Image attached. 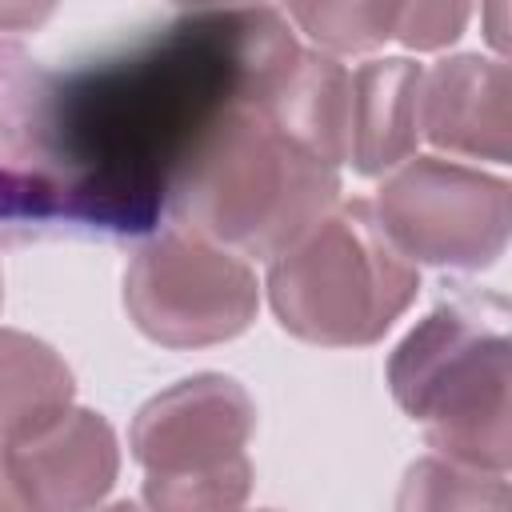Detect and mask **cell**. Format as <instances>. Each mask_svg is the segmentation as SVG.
Masks as SVG:
<instances>
[{"mask_svg":"<svg viewBox=\"0 0 512 512\" xmlns=\"http://www.w3.org/2000/svg\"><path fill=\"white\" fill-rule=\"evenodd\" d=\"M284 12L320 52L352 56L396 40L404 0H284Z\"/></svg>","mask_w":512,"mask_h":512,"instance_id":"cell-13","label":"cell"},{"mask_svg":"<svg viewBox=\"0 0 512 512\" xmlns=\"http://www.w3.org/2000/svg\"><path fill=\"white\" fill-rule=\"evenodd\" d=\"M76 376L64 356L16 328H0V440H20L72 408Z\"/></svg>","mask_w":512,"mask_h":512,"instance_id":"cell-12","label":"cell"},{"mask_svg":"<svg viewBox=\"0 0 512 512\" xmlns=\"http://www.w3.org/2000/svg\"><path fill=\"white\" fill-rule=\"evenodd\" d=\"M124 308L136 332L160 348H208L256 320L260 284L240 252L172 224L128 260Z\"/></svg>","mask_w":512,"mask_h":512,"instance_id":"cell-6","label":"cell"},{"mask_svg":"<svg viewBox=\"0 0 512 512\" xmlns=\"http://www.w3.org/2000/svg\"><path fill=\"white\" fill-rule=\"evenodd\" d=\"M4 464L24 508L80 512L108 500L120 476V444L100 412L68 408L40 432L4 440Z\"/></svg>","mask_w":512,"mask_h":512,"instance_id":"cell-8","label":"cell"},{"mask_svg":"<svg viewBox=\"0 0 512 512\" xmlns=\"http://www.w3.org/2000/svg\"><path fill=\"white\" fill-rule=\"evenodd\" d=\"M0 300H4V288H0Z\"/></svg>","mask_w":512,"mask_h":512,"instance_id":"cell-20","label":"cell"},{"mask_svg":"<svg viewBox=\"0 0 512 512\" xmlns=\"http://www.w3.org/2000/svg\"><path fill=\"white\" fill-rule=\"evenodd\" d=\"M264 116L292 136L300 148L328 164L348 160V112H352V72L332 52H304L276 80V88L256 104Z\"/></svg>","mask_w":512,"mask_h":512,"instance_id":"cell-11","label":"cell"},{"mask_svg":"<svg viewBox=\"0 0 512 512\" xmlns=\"http://www.w3.org/2000/svg\"><path fill=\"white\" fill-rule=\"evenodd\" d=\"M488 12H492V20H488V40H492V48L504 52V20H500L504 0H488Z\"/></svg>","mask_w":512,"mask_h":512,"instance_id":"cell-18","label":"cell"},{"mask_svg":"<svg viewBox=\"0 0 512 512\" xmlns=\"http://www.w3.org/2000/svg\"><path fill=\"white\" fill-rule=\"evenodd\" d=\"M336 200V164L284 136L264 108L232 100L180 152L164 208L244 260H272Z\"/></svg>","mask_w":512,"mask_h":512,"instance_id":"cell-1","label":"cell"},{"mask_svg":"<svg viewBox=\"0 0 512 512\" xmlns=\"http://www.w3.org/2000/svg\"><path fill=\"white\" fill-rule=\"evenodd\" d=\"M420 136L444 152L508 164L512 156V76L504 60L460 52L420 84Z\"/></svg>","mask_w":512,"mask_h":512,"instance_id":"cell-9","label":"cell"},{"mask_svg":"<svg viewBox=\"0 0 512 512\" xmlns=\"http://www.w3.org/2000/svg\"><path fill=\"white\" fill-rule=\"evenodd\" d=\"M180 8H220V4H244V0H172Z\"/></svg>","mask_w":512,"mask_h":512,"instance_id":"cell-19","label":"cell"},{"mask_svg":"<svg viewBox=\"0 0 512 512\" xmlns=\"http://www.w3.org/2000/svg\"><path fill=\"white\" fill-rule=\"evenodd\" d=\"M372 208L388 240L412 264L480 272L492 268L508 248V180L456 160L412 152L384 180Z\"/></svg>","mask_w":512,"mask_h":512,"instance_id":"cell-7","label":"cell"},{"mask_svg":"<svg viewBox=\"0 0 512 512\" xmlns=\"http://www.w3.org/2000/svg\"><path fill=\"white\" fill-rule=\"evenodd\" d=\"M392 400L448 460L508 472L512 464V340L500 296L432 308L388 356Z\"/></svg>","mask_w":512,"mask_h":512,"instance_id":"cell-2","label":"cell"},{"mask_svg":"<svg viewBox=\"0 0 512 512\" xmlns=\"http://www.w3.org/2000/svg\"><path fill=\"white\" fill-rule=\"evenodd\" d=\"M424 68L408 56L368 60L352 72L348 160L360 176H384L420 144Z\"/></svg>","mask_w":512,"mask_h":512,"instance_id":"cell-10","label":"cell"},{"mask_svg":"<svg viewBox=\"0 0 512 512\" xmlns=\"http://www.w3.org/2000/svg\"><path fill=\"white\" fill-rule=\"evenodd\" d=\"M508 472H488V468H472L448 456H424L408 468L404 488L396 496V508H436V512H452V508H492L504 512L512 504V492L504 484Z\"/></svg>","mask_w":512,"mask_h":512,"instance_id":"cell-14","label":"cell"},{"mask_svg":"<svg viewBox=\"0 0 512 512\" xmlns=\"http://www.w3.org/2000/svg\"><path fill=\"white\" fill-rule=\"evenodd\" d=\"M16 508H24V504H20V492H16L12 476H8V464H4V448H0V512H16Z\"/></svg>","mask_w":512,"mask_h":512,"instance_id":"cell-17","label":"cell"},{"mask_svg":"<svg viewBox=\"0 0 512 512\" xmlns=\"http://www.w3.org/2000/svg\"><path fill=\"white\" fill-rule=\"evenodd\" d=\"M472 0H404V16L396 40L412 52H436L468 28Z\"/></svg>","mask_w":512,"mask_h":512,"instance_id":"cell-15","label":"cell"},{"mask_svg":"<svg viewBox=\"0 0 512 512\" xmlns=\"http://www.w3.org/2000/svg\"><path fill=\"white\" fill-rule=\"evenodd\" d=\"M264 288L288 336L320 348H364L408 312L420 272L388 240L368 200H344L268 260Z\"/></svg>","mask_w":512,"mask_h":512,"instance_id":"cell-4","label":"cell"},{"mask_svg":"<svg viewBox=\"0 0 512 512\" xmlns=\"http://www.w3.org/2000/svg\"><path fill=\"white\" fill-rule=\"evenodd\" d=\"M60 0H0V36L4 32H36L48 24Z\"/></svg>","mask_w":512,"mask_h":512,"instance_id":"cell-16","label":"cell"},{"mask_svg":"<svg viewBox=\"0 0 512 512\" xmlns=\"http://www.w3.org/2000/svg\"><path fill=\"white\" fill-rule=\"evenodd\" d=\"M256 404L240 380L196 372L156 392L128 428L152 508H240L252 492Z\"/></svg>","mask_w":512,"mask_h":512,"instance_id":"cell-5","label":"cell"},{"mask_svg":"<svg viewBox=\"0 0 512 512\" xmlns=\"http://www.w3.org/2000/svg\"><path fill=\"white\" fill-rule=\"evenodd\" d=\"M48 236H136V224L76 144L64 72L0 44V244Z\"/></svg>","mask_w":512,"mask_h":512,"instance_id":"cell-3","label":"cell"}]
</instances>
